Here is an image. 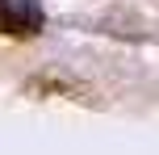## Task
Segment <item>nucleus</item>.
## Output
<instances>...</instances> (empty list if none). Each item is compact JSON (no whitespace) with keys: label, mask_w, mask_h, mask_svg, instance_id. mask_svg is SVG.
<instances>
[{"label":"nucleus","mask_w":159,"mask_h":155,"mask_svg":"<svg viewBox=\"0 0 159 155\" xmlns=\"http://www.w3.org/2000/svg\"><path fill=\"white\" fill-rule=\"evenodd\" d=\"M46 13H42L38 0H0V34L4 38H38Z\"/></svg>","instance_id":"nucleus-1"}]
</instances>
